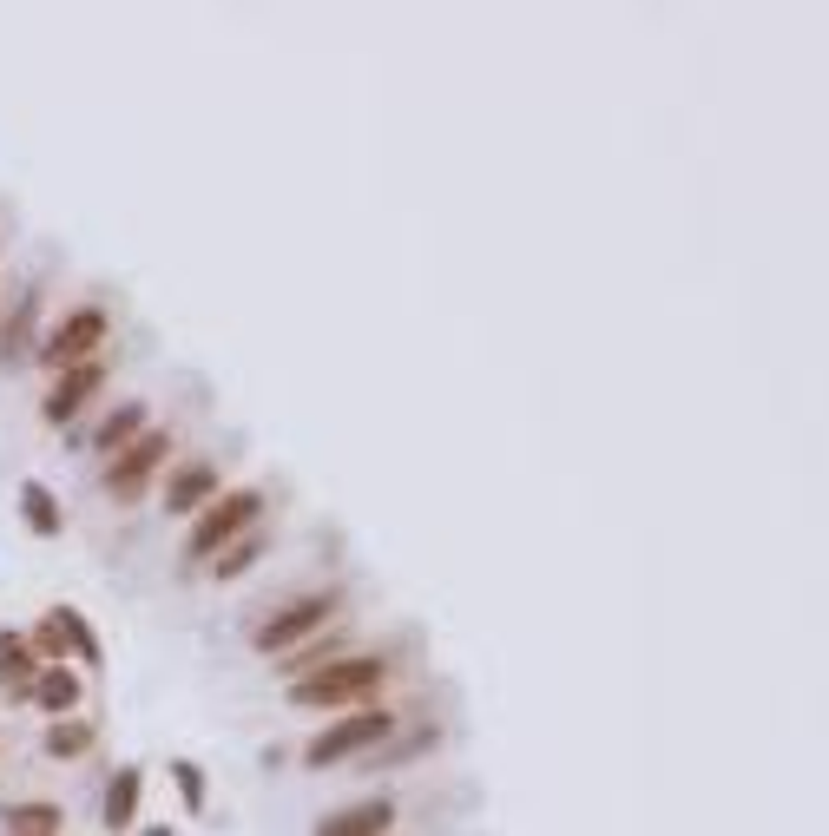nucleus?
I'll return each mask as SVG.
<instances>
[{
	"instance_id": "obj_1",
	"label": "nucleus",
	"mask_w": 829,
	"mask_h": 836,
	"mask_svg": "<svg viewBox=\"0 0 829 836\" xmlns=\"http://www.w3.org/2000/svg\"><path fill=\"white\" fill-rule=\"evenodd\" d=\"M389 685V659H329L323 672L290 679V705L303 711H343V705H369Z\"/></svg>"
},
{
	"instance_id": "obj_2",
	"label": "nucleus",
	"mask_w": 829,
	"mask_h": 836,
	"mask_svg": "<svg viewBox=\"0 0 829 836\" xmlns=\"http://www.w3.org/2000/svg\"><path fill=\"white\" fill-rule=\"evenodd\" d=\"M257 514H264V494H257V488H231V494L205 500L198 520H191L185 553H191V560H211V553H225L237 534H251V527H257Z\"/></svg>"
},
{
	"instance_id": "obj_3",
	"label": "nucleus",
	"mask_w": 829,
	"mask_h": 836,
	"mask_svg": "<svg viewBox=\"0 0 829 836\" xmlns=\"http://www.w3.org/2000/svg\"><path fill=\"white\" fill-rule=\"evenodd\" d=\"M395 711H349L343 724H329V731H316L310 744H303V764L310 771H323V764H343V758H363V750H375V744H389L395 738Z\"/></svg>"
},
{
	"instance_id": "obj_4",
	"label": "nucleus",
	"mask_w": 829,
	"mask_h": 836,
	"mask_svg": "<svg viewBox=\"0 0 829 836\" xmlns=\"http://www.w3.org/2000/svg\"><path fill=\"white\" fill-rule=\"evenodd\" d=\"M336 606H343L336 593H303V599H290L276 619L257 626V652H290L296 639H316L329 619H336Z\"/></svg>"
},
{
	"instance_id": "obj_5",
	"label": "nucleus",
	"mask_w": 829,
	"mask_h": 836,
	"mask_svg": "<svg viewBox=\"0 0 829 836\" xmlns=\"http://www.w3.org/2000/svg\"><path fill=\"white\" fill-rule=\"evenodd\" d=\"M105 310H73L60 329H53V337L40 343V362L46 369H79V362H93V349L105 343Z\"/></svg>"
},
{
	"instance_id": "obj_6",
	"label": "nucleus",
	"mask_w": 829,
	"mask_h": 836,
	"mask_svg": "<svg viewBox=\"0 0 829 836\" xmlns=\"http://www.w3.org/2000/svg\"><path fill=\"white\" fill-rule=\"evenodd\" d=\"M165 455H172V435H165V428H145L138 441H125V448H119V461L105 468V494L132 500L138 488H145V475H152V468H158Z\"/></svg>"
},
{
	"instance_id": "obj_7",
	"label": "nucleus",
	"mask_w": 829,
	"mask_h": 836,
	"mask_svg": "<svg viewBox=\"0 0 829 836\" xmlns=\"http://www.w3.org/2000/svg\"><path fill=\"white\" fill-rule=\"evenodd\" d=\"M99 388H105V362H79V369H60V382L46 388L40 415H46L53 428H66L73 415H79V408H86V402L99 396Z\"/></svg>"
},
{
	"instance_id": "obj_8",
	"label": "nucleus",
	"mask_w": 829,
	"mask_h": 836,
	"mask_svg": "<svg viewBox=\"0 0 829 836\" xmlns=\"http://www.w3.org/2000/svg\"><path fill=\"white\" fill-rule=\"evenodd\" d=\"M395 830V803L389 797H363V803H343L316 823V836H389Z\"/></svg>"
},
{
	"instance_id": "obj_9",
	"label": "nucleus",
	"mask_w": 829,
	"mask_h": 836,
	"mask_svg": "<svg viewBox=\"0 0 829 836\" xmlns=\"http://www.w3.org/2000/svg\"><path fill=\"white\" fill-rule=\"evenodd\" d=\"M40 646H46V652H60V659H66V652H79L86 665L99 659L93 632H86V619H79L73 606H60V612H46V619H40Z\"/></svg>"
},
{
	"instance_id": "obj_10",
	"label": "nucleus",
	"mask_w": 829,
	"mask_h": 836,
	"mask_svg": "<svg viewBox=\"0 0 829 836\" xmlns=\"http://www.w3.org/2000/svg\"><path fill=\"white\" fill-rule=\"evenodd\" d=\"M211 494H217V468L211 461H191V468H178V475L165 481V508H172V514H198Z\"/></svg>"
},
{
	"instance_id": "obj_11",
	"label": "nucleus",
	"mask_w": 829,
	"mask_h": 836,
	"mask_svg": "<svg viewBox=\"0 0 829 836\" xmlns=\"http://www.w3.org/2000/svg\"><path fill=\"white\" fill-rule=\"evenodd\" d=\"M34 699H40V705H46L53 718H66V711L79 705V679L66 672V665H46V672L34 679Z\"/></svg>"
},
{
	"instance_id": "obj_12",
	"label": "nucleus",
	"mask_w": 829,
	"mask_h": 836,
	"mask_svg": "<svg viewBox=\"0 0 829 836\" xmlns=\"http://www.w3.org/2000/svg\"><path fill=\"white\" fill-rule=\"evenodd\" d=\"M138 791H145V777H138V771H119V777H113V791H105V830H132Z\"/></svg>"
},
{
	"instance_id": "obj_13",
	"label": "nucleus",
	"mask_w": 829,
	"mask_h": 836,
	"mask_svg": "<svg viewBox=\"0 0 829 836\" xmlns=\"http://www.w3.org/2000/svg\"><path fill=\"white\" fill-rule=\"evenodd\" d=\"M7 830L14 836H60L66 817L53 811V803H7Z\"/></svg>"
},
{
	"instance_id": "obj_14",
	"label": "nucleus",
	"mask_w": 829,
	"mask_h": 836,
	"mask_svg": "<svg viewBox=\"0 0 829 836\" xmlns=\"http://www.w3.org/2000/svg\"><path fill=\"white\" fill-rule=\"evenodd\" d=\"M257 553H264V534L251 527V534H237L225 553H211V560H217L211 573H217V579H237V573H251V567H257Z\"/></svg>"
},
{
	"instance_id": "obj_15",
	"label": "nucleus",
	"mask_w": 829,
	"mask_h": 836,
	"mask_svg": "<svg viewBox=\"0 0 829 836\" xmlns=\"http://www.w3.org/2000/svg\"><path fill=\"white\" fill-rule=\"evenodd\" d=\"M20 508H26V527H34V534H60V527H66V520H60V500H53L40 481L20 488Z\"/></svg>"
},
{
	"instance_id": "obj_16",
	"label": "nucleus",
	"mask_w": 829,
	"mask_h": 836,
	"mask_svg": "<svg viewBox=\"0 0 829 836\" xmlns=\"http://www.w3.org/2000/svg\"><path fill=\"white\" fill-rule=\"evenodd\" d=\"M138 435H145V408H138V402H125L119 415H105V428H99V448L113 455V448H125V441H138Z\"/></svg>"
},
{
	"instance_id": "obj_17",
	"label": "nucleus",
	"mask_w": 829,
	"mask_h": 836,
	"mask_svg": "<svg viewBox=\"0 0 829 836\" xmlns=\"http://www.w3.org/2000/svg\"><path fill=\"white\" fill-rule=\"evenodd\" d=\"M26 679H34V646L0 632V685H26Z\"/></svg>"
},
{
	"instance_id": "obj_18",
	"label": "nucleus",
	"mask_w": 829,
	"mask_h": 836,
	"mask_svg": "<svg viewBox=\"0 0 829 836\" xmlns=\"http://www.w3.org/2000/svg\"><path fill=\"white\" fill-rule=\"evenodd\" d=\"M86 744H93V724H73V718H60V724L46 731V750H53V758H79Z\"/></svg>"
},
{
	"instance_id": "obj_19",
	"label": "nucleus",
	"mask_w": 829,
	"mask_h": 836,
	"mask_svg": "<svg viewBox=\"0 0 829 836\" xmlns=\"http://www.w3.org/2000/svg\"><path fill=\"white\" fill-rule=\"evenodd\" d=\"M172 777H178L185 803H191V811H198V803H205V777H198V764H172Z\"/></svg>"
},
{
	"instance_id": "obj_20",
	"label": "nucleus",
	"mask_w": 829,
	"mask_h": 836,
	"mask_svg": "<svg viewBox=\"0 0 829 836\" xmlns=\"http://www.w3.org/2000/svg\"><path fill=\"white\" fill-rule=\"evenodd\" d=\"M152 836H165V830H152Z\"/></svg>"
}]
</instances>
